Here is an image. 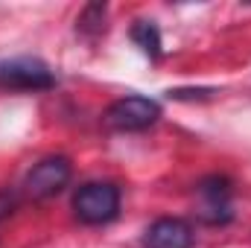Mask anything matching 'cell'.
Listing matches in <instances>:
<instances>
[{"mask_svg":"<svg viewBox=\"0 0 251 248\" xmlns=\"http://www.w3.org/2000/svg\"><path fill=\"white\" fill-rule=\"evenodd\" d=\"M73 213L85 225H108L120 213V187L111 181H88L73 196Z\"/></svg>","mask_w":251,"mask_h":248,"instance_id":"obj_1","label":"cell"},{"mask_svg":"<svg viewBox=\"0 0 251 248\" xmlns=\"http://www.w3.org/2000/svg\"><path fill=\"white\" fill-rule=\"evenodd\" d=\"M0 88L6 91H50L56 88V73L50 64L32 56L0 59Z\"/></svg>","mask_w":251,"mask_h":248,"instance_id":"obj_2","label":"cell"},{"mask_svg":"<svg viewBox=\"0 0 251 248\" xmlns=\"http://www.w3.org/2000/svg\"><path fill=\"white\" fill-rule=\"evenodd\" d=\"M158 117H161V105L155 99L131 94V97H120L108 105L105 125L114 131H143L158 123Z\"/></svg>","mask_w":251,"mask_h":248,"instance_id":"obj_3","label":"cell"},{"mask_svg":"<svg viewBox=\"0 0 251 248\" xmlns=\"http://www.w3.org/2000/svg\"><path fill=\"white\" fill-rule=\"evenodd\" d=\"M70 161L62 158V155H53V158H44L38 161L26 178H24V193L26 198L32 201H44V198H53L56 193H62L67 181H70Z\"/></svg>","mask_w":251,"mask_h":248,"instance_id":"obj_4","label":"cell"},{"mask_svg":"<svg viewBox=\"0 0 251 248\" xmlns=\"http://www.w3.org/2000/svg\"><path fill=\"white\" fill-rule=\"evenodd\" d=\"M199 196H201V210L199 216L207 222V225H225L231 222L234 210H231V196H234V187L228 178L222 175H210L199 184Z\"/></svg>","mask_w":251,"mask_h":248,"instance_id":"obj_5","label":"cell"},{"mask_svg":"<svg viewBox=\"0 0 251 248\" xmlns=\"http://www.w3.org/2000/svg\"><path fill=\"white\" fill-rule=\"evenodd\" d=\"M193 243H196L193 225L178 216H161L143 231L146 248H193Z\"/></svg>","mask_w":251,"mask_h":248,"instance_id":"obj_6","label":"cell"},{"mask_svg":"<svg viewBox=\"0 0 251 248\" xmlns=\"http://www.w3.org/2000/svg\"><path fill=\"white\" fill-rule=\"evenodd\" d=\"M131 41H134L149 59H161V56H164L161 29H158L152 21H134V26H131Z\"/></svg>","mask_w":251,"mask_h":248,"instance_id":"obj_7","label":"cell"},{"mask_svg":"<svg viewBox=\"0 0 251 248\" xmlns=\"http://www.w3.org/2000/svg\"><path fill=\"white\" fill-rule=\"evenodd\" d=\"M105 18H108V6H105V3H88V6L82 9L79 21H76V32H82V35H88V38L102 35V32L108 29Z\"/></svg>","mask_w":251,"mask_h":248,"instance_id":"obj_8","label":"cell"},{"mask_svg":"<svg viewBox=\"0 0 251 248\" xmlns=\"http://www.w3.org/2000/svg\"><path fill=\"white\" fill-rule=\"evenodd\" d=\"M12 207H15V196L12 193H0V222L12 213Z\"/></svg>","mask_w":251,"mask_h":248,"instance_id":"obj_9","label":"cell"}]
</instances>
